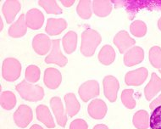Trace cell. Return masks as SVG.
<instances>
[{
    "label": "cell",
    "mask_w": 161,
    "mask_h": 129,
    "mask_svg": "<svg viewBox=\"0 0 161 129\" xmlns=\"http://www.w3.org/2000/svg\"><path fill=\"white\" fill-rule=\"evenodd\" d=\"M100 34L92 29H86L81 34L80 52L84 56L90 57L93 55L96 48L101 42Z\"/></svg>",
    "instance_id": "obj_1"
},
{
    "label": "cell",
    "mask_w": 161,
    "mask_h": 129,
    "mask_svg": "<svg viewBox=\"0 0 161 129\" xmlns=\"http://www.w3.org/2000/svg\"><path fill=\"white\" fill-rule=\"evenodd\" d=\"M15 88L21 98L27 101L36 102L41 100L44 97V90L41 86L31 84L25 81V80L16 85Z\"/></svg>",
    "instance_id": "obj_2"
},
{
    "label": "cell",
    "mask_w": 161,
    "mask_h": 129,
    "mask_svg": "<svg viewBox=\"0 0 161 129\" xmlns=\"http://www.w3.org/2000/svg\"><path fill=\"white\" fill-rule=\"evenodd\" d=\"M21 73V64L18 59L7 58L3 60L2 67L3 77L8 81H14L19 78Z\"/></svg>",
    "instance_id": "obj_3"
},
{
    "label": "cell",
    "mask_w": 161,
    "mask_h": 129,
    "mask_svg": "<svg viewBox=\"0 0 161 129\" xmlns=\"http://www.w3.org/2000/svg\"><path fill=\"white\" fill-rule=\"evenodd\" d=\"M78 93L80 98L84 102H87L91 98L99 95V85L95 80H89L81 84L79 87Z\"/></svg>",
    "instance_id": "obj_4"
},
{
    "label": "cell",
    "mask_w": 161,
    "mask_h": 129,
    "mask_svg": "<svg viewBox=\"0 0 161 129\" xmlns=\"http://www.w3.org/2000/svg\"><path fill=\"white\" fill-rule=\"evenodd\" d=\"M33 118L32 110L25 104L19 105L18 109L14 114V121L17 126L21 128H25L30 124Z\"/></svg>",
    "instance_id": "obj_5"
},
{
    "label": "cell",
    "mask_w": 161,
    "mask_h": 129,
    "mask_svg": "<svg viewBox=\"0 0 161 129\" xmlns=\"http://www.w3.org/2000/svg\"><path fill=\"white\" fill-rule=\"evenodd\" d=\"M45 62L47 64H56L59 66H64L68 62V59L63 53L60 49V43L59 40L55 39L53 41V47L51 52L45 59Z\"/></svg>",
    "instance_id": "obj_6"
},
{
    "label": "cell",
    "mask_w": 161,
    "mask_h": 129,
    "mask_svg": "<svg viewBox=\"0 0 161 129\" xmlns=\"http://www.w3.org/2000/svg\"><path fill=\"white\" fill-rule=\"evenodd\" d=\"M103 92L104 95L110 102H115L117 98V93L119 91V81L114 76H107L103 78Z\"/></svg>",
    "instance_id": "obj_7"
},
{
    "label": "cell",
    "mask_w": 161,
    "mask_h": 129,
    "mask_svg": "<svg viewBox=\"0 0 161 129\" xmlns=\"http://www.w3.org/2000/svg\"><path fill=\"white\" fill-rule=\"evenodd\" d=\"M147 77V70L141 67L126 73L125 77V83L129 86H140Z\"/></svg>",
    "instance_id": "obj_8"
},
{
    "label": "cell",
    "mask_w": 161,
    "mask_h": 129,
    "mask_svg": "<svg viewBox=\"0 0 161 129\" xmlns=\"http://www.w3.org/2000/svg\"><path fill=\"white\" fill-rule=\"evenodd\" d=\"M120 5H125L126 10L130 13H136L140 8L146 7H153V8H157L161 10V1H125V2H116Z\"/></svg>",
    "instance_id": "obj_9"
},
{
    "label": "cell",
    "mask_w": 161,
    "mask_h": 129,
    "mask_svg": "<svg viewBox=\"0 0 161 129\" xmlns=\"http://www.w3.org/2000/svg\"><path fill=\"white\" fill-rule=\"evenodd\" d=\"M51 40L46 34H37L32 40V47L39 55H44L51 48Z\"/></svg>",
    "instance_id": "obj_10"
},
{
    "label": "cell",
    "mask_w": 161,
    "mask_h": 129,
    "mask_svg": "<svg viewBox=\"0 0 161 129\" xmlns=\"http://www.w3.org/2000/svg\"><path fill=\"white\" fill-rule=\"evenodd\" d=\"M62 81L61 73L59 70L53 67L47 68L44 71V77L43 81L46 87L50 89H56L60 85Z\"/></svg>",
    "instance_id": "obj_11"
},
{
    "label": "cell",
    "mask_w": 161,
    "mask_h": 129,
    "mask_svg": "<svg viewBox=\"0 0 161 129\" xmlns=\"http://www.w3.org/2000/svg\"><path fill=\"white\" fill-rule=\"evenodd\" d=\"M25 22L27 27L32 30L40 29L44 22V16L42 12L37 8H31L26 13Z\"/></svg>",
    "instance_id": "obj_12"
},
{
    "label": "cell",
    "mask_w": 161,
    "mask_h": 129,
    "mask_svg": "<svg viewBox=\"0 0 161 129\" xmlns=\"http://www.w3.org/2000/svg\"><path fill=\"white\" fill-rule=\"evenodd\" d=\"M87 111L91 117L100 120L105 116L107 113V105L102 99H93L88 104Z\"/></svg>",
    "instance_id": "obj_13"
},
{
    "label": "cell",
    "mask_w": 161,
    "mask_h": 129,
    "mask_svg": "<svg viewBox=\"0 0 161 129\" xmlns=\"http://www.w3.org/2000/svg\"><path fill=\"white\" fill-rule=\"evenodd\" d=\"M20 3L17 0H7L4 2L2 11L7 23L10 24L14 21L17 13L20 10Z\"/></svg>",
    "instance_id": "obj_14"
},
{
    "label": "cell",
    "mask_w": 161,
    "mask_h": 129,
    "mask_svg": "<svg viewBox=\"0 0 161 129\" xmlns=\"http://www.w3.org/2000/svg\"><path fill=\"white\" fill-rule=\"evenodd\" d=\"M50 105L53 109V114L55 115L57 122L60 126H65L67 122V117L65 113H64V109L62 104L61 99L58 97H53L50 100Z\"/></svg>",
    "instance_id": "obj_15"
},
{
    "label": "cell",
    "mask_w": 161,
    "mask_h": 129,
    "mask_svg": "<svg viewBox=\"0 0 161 129\" xmlns=\"http://www.w3.org/2000/svg\"><path fill=\"white\" fill-rule=\"evenodd\" d=\"M144 59V52L140 47L130 48L124 55V63L126 66H133L141 63Z\"/></svg>",
    "instance_id": "obj_16"
},
{
    "label": "cell",
    "mask_w": 161,
    "mask_h": 129,
    "mask_svg": "<svg viewBox=\"0 0 161 129\" xmlns=\"http://www.w3.org/2000/svg\"><path fill=\"white\" fill-rule=\"evenodd\" d=\"M136 41L131 38L127 31H120L116 34L114 38V43L119 49V53H124L128 48L132 47Z\"/></svg>",
    "instance_id": "obj_17"
},
{
    "label": "cell",
    "mask_w": 161,
    "mask_h": 129,
    "mask_svg": "<svg viewBox=\"0 0 161 129\" xmlns=\"http://www.w3.org/2000/svg\"><path fill=\"white\" fill-rule=\"evenodd\" d=\"M67 27V22L64 19L49 18L46 25V32L50 36H55L60 34Z\"/></svg>",
    "instance_id": "obj_18"
},
{
    "label": "cell",
    "mask_w": 161,
    "mask_h": 129,
    "mask_svg": "<svg viewBox=\"0 0 161 129\" xmlns=\"http://www.w3.org/2000/svg\"><path fill=\"white\" fill-rule=\"evenodd\" d=\"M159 91H161V79L156 75V73H153L151 80L145 87V97L147 100H151Z\"/></svg>",
    "instance_id": "obj_19"
},
{
    "label": "cell",
    "mask_w": 161,
    "mask_h": 129,
    "mask_svg": "<svg viewBox=\"0 0 161 129\" xmlns=\"http://www.w3.org/2000/svg\"><path fill=\"white\" fill-rule=\"evenodd\" d=\"M36 112L37 120L44 124L48 128H53L55 126L53 116L51 115L49 109L46 105H43V104L38 105L36 107Z\"/></svg>",
    "instance_id": "obj_20"
},
{
    "label": "cell",
    "mask_w": 161,
    "mask_h": 129,
    "mask_svg": "<svg viewBox=\"0 0 161 129\" xmlns=\"http://www.w3.org/2000/svg\"><path fill=\"white\" fill-rule=\"evenodd\" d=\"M27 25L25 20V14H22L19 17V19L12 24L8 29V35L12 37H21L26 33Z\"/></svg>",
    "instance_id": "obj_21"
},
{
    "label": "cell",
    "mask_w": 161,
    "mask_h": 129,
    "mask_svg": "<svg viewBox=\"0 0 161 129\" xmlns=\"http://www.w3.org/2000/svg\"><path fill=\"white\" fill-rule=\"evenodd\" d=\"M92 4L93 11L97 16H107L112 10V2L108 0H94Z\"/></svg>",
    "instance_id": "obj_22"
},
{
    "label": "cell",
    "mask_w": 161,
    "mask_h": 129,
    "mask_svg": "<svg viewBox=\"0 0 161 129\" xmlns=\"http://www.w3.org/2000/svg\"><path fill=\"white\" fill-rule=\"evenodd\" d=\"M64 101L66 106V113L69 117H73L79 112L80 105L74 93H67L64 95Z\"/></svg>",
    "instance_id": "obj_23"
},
{
    "label": "cell",
    "mask_w": 161,
    "mask_h": 129,
    "mask_svg": "<svg viewBox=\"0 0 161 129\" xmlns=\"http://www.w3.org/2000/svg\"><path fill=\"white\" fill-rule=\"evenodd\" d=\"M62 43L64 51L67 53H71L75 50L77 44V35L72 31H68L62 38Z\"/></svg>",
    "instance_id": "obj_24"
},
{
    "label": "cell",
    "mask_w": 161,
    "mask_h": 129,
    "mask_svg": "<svg viewBox=\"0 0 161 129\" xmlns=\"http://www.w3.org/2000/svg\"><path fill=\"white\" fill-rule=\"evenodd\" d=\"M115 59V52L110 45H104L98 53V59L102 64L108 65Z\"/></svg>",
    "instance_id": "obj_25"
},
{
    "label": "cell",
    "mask_w": 161,
    "mask_h": 129,
    "mask_svg": "<svg viewBox=\"0 0 161 129\" xmlns=\"http://www.w3.org/2000/svg\"><path fill=\"white\" fill-rule=\"evenodd\" d=\"M133 125L137 129H147L149 126V115L146 110H139L133 116Z\"/></svg>",
    "instance_id": "obj_26"
},
{
    "label": "cell",
    "mask_w": 161,
    "mask_h": 129,
    "mask_svg": "<svg viewBox=\"0 0 161 129\" xmlns=\"http://www.w3.org/2000/svg\"><path fill=\"white\" fill-rule=\"evenodd\" d=\"M16 104V98L14 93L5 91L1 93V105L6 110L12 109Z\"/></svg>",
    "instance_id": "obj_27"
},
{
    "label": "cell",
    "mask_w": 161,
    "mask_h": 129,
    "mask_svg": "<svg viewBox=\"0 0 161 129\" xmlns=\"http://www.w3.org/2000/svg\"><path fill=\"white\" fill-rule=\"evenodd\" d=\"M92 3L90 0H80L76 8L78 15L82 19H89L92 16Z\"/></svg>",
    "instance_id": "obj_28"
},
{
    "label": "cell",
    "mask_w": 161,
    "mask_h": 129,
    "mask_svg": "<svg viewBox=\"0 0 161 129\" xmlns=\"http://www.w3.org/2000/svg\"><path fill=\"white\" fill-rule=\"evenodd\" d=\"M38 4L44 8L47 14H58L62 13V9L54 0H40Z\"/></svg>",
    "instance_id": "obj_29"
},
{
    "label": "cell",
    "mask_w": 161,
    "mask_h": 129,
    "mask_svg": "<svg viewBox=\"0 0 161 129\" xmlns=\"http://www.w3.org/2000/svg\"><path fill=\"white\" fill-rule=\"evenodd\" d=\"M40 74H41V71H40L39 67H37L36 65H33V64L29 65L25 70V81L30 82L31 84L35 83L40 79Z\"/></svg>",
    "instance_id": "obj_30"
},
{
    "label": "cell",
    "mask_w": 161,
    "mask_h": 129,
    "mask_svg": "<svg viewBox=\"0 0 161 129\" xmlns=\"http://www.w3.org/2000/svg\"><path fill=\"white\" fill-rule=\"evenodd\" d=\"M149 60L153 66L160 70L161 68V48L154 46L150 48Z\"/></svg>",
    "instance_id": "obj_31"
},
{
    "label": "cell",
    "mask_w": 161,
    "mask_h": 129,
    "mask_svg": "<svg viewBox=\"0 0 161 129\" xmlns=\"http://www.w3.org/2000/svg\"><path fill=\"white\" fill-rule=\"evenodd\" d=\"M150 129H161V105L154 108L149 118Z\"/></svg>",
    "instance_id": "obj_32"
},
{
    "label": "cell",
    "mask_w": 161,
    "mask_h": 129,
    "mask_svg": "<svg viewBox=\"0 0 161 129\" xmlns=\"http://www.w3.org/2000/svg\"><path fill=\"white\" fill-rule=\"evenodd\" d=\"M130 29V32L138 37L143 36L147 32V25L142 20H135L131 23Z\"/></svg>",
    "instance_id": "obj_33"
},
{
    "label": "cell",
    "mask_w": 161,
    "mask_h": 129,
    "mask_svg": "<svg viewBox=\"0 0 161 129\" xmlns=\"http://www.w3.org/2000/svg\"><path fill=\"white\" fill-rule=\"evenodd\" d=\"M133 89H125L121 93V101L128 109H133L136 106V101L133 98Z\"/></svg>",
    "instance_id": "obj_34"
},
{
    "label": "cell",
    "mask_w": 161,
    "mask_h": 129,
    "mask_svg": "<svg viewBox=\"0 0 161 129\" xmlns=\"http://www.w3.org/2000/svg\"><path fill=\"white\" fill-rule=\"evenodd\" d=\"M88 126L86 121L82 119H76L69 125V129H87Z\"/></svg>",
    "instance_id": "obj_35"
},
{
    "label": "cell",
    "mask_w": 161,
    "mask_h": 129,
    "mask_svg": "<svg viewBox=\"0 0 161 129\" xmlns=\"http://www.w3.org/2000/svg\"><path fill=\"white\" fill-rule=\"evenodd\" d=\"M159 105H161V94L158 96V98H155L153 102H151L149 107H150V109H153L154 108H156V107L159 106Z\"/></svg>",
    "instance_id": "obj_36"
},
{
    "label": "cell",
    "mask_w": 161,
    "mask_h": 129,
    "mask_svg": "<svg viewBox=\"0 0 161 129\" xmlns=\"http://www.w3.org/2000/svg\"><path fill=\"white\" fill-rule=\"evenodd\" d=\"M60 3H61L64 6H65V7H68V8H69V7H70L72 4H74L75 0H61Z\"/></svg>",
    "instance_id": "obj_37"
},
{
    "label": "cell",
    "mask_w": 161,
    "mask_h": 129,
    "mask_svg": "<svg viewBox=\"0 0 161 129\" xmlns=\"http://www.w3.org/2000/svg\"><path fill=\"white\" fill-rule=\"evenodd\" d=\"M93 129H108V127L106 125H103V124H98V125H96L93 127Z\"/></svg>",
    "instance_id": "obj_38"
},
{
    "label": "cell",
    "mask_w": 161,
    "mask_h": 129,
    "mask_svg": "<svg viewBox=\"0 0 161 129\" xmlns=\"http://www.w3.org/2000/svg\"><path fill=\"white\" fill-rule=\"evenodd\" d=\"M30 129H43L41 126H39L37 124H35V125H32V126L30 127Z\"/></svg>",
    "instance_id": "obj_39"
},
{
    "label": "cell",
    "mask_w": 161,
    "mask_h": 129,
    "mask_svg": "<svg viewBox=\"0 0 161 129\" xmlns=\"http://www.w3.org/2000/svg\"><path fill=\"white\" fill-rule=\"evenodd\" d=\"M158 28H159V30H160V31H161V18H160V19H159V20H158Z\"/></svg>",
    "instance_id": "obj_40"
},
{
    "label": "cell",
    "mask_w": 161,
    "mask_h": 129,
    "mask_svg": "<svg viewBox=\"0 0 161 129\" xmlns=\"http://www.w3.org/2000/svg\"><path fill=\"white\" fill-rule=\"evenodd\" d=\"M3 21H2V20H1V27H0V28H1V30H2V29H3Z\"/></svg>",
    "instance_id": "obj_41"
},
{
    "label": "cell",
    "mask_w": 161,
    "mask_h": 129,
    "mask_svg": "<svg viewBox=\"0 0 161 129\" xmlns=\"http://www.w3.org/2000/svg\"><path fill=\"white\" fill-rule=\"evenodd\" d=\"M159 71H160V73H161V69H160V70H159Z\"/></svg>",
    "instance_id": "obj_42"
}]
</instances>
